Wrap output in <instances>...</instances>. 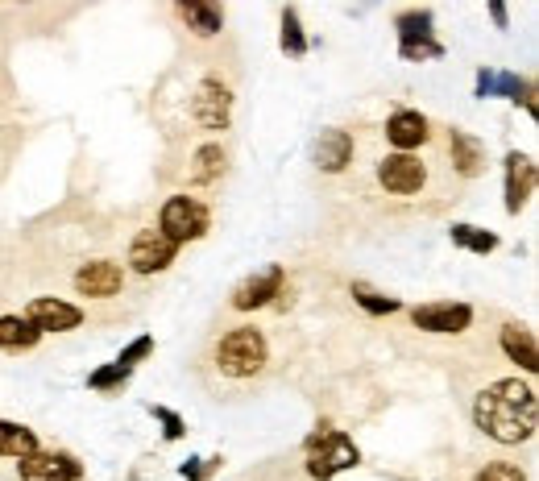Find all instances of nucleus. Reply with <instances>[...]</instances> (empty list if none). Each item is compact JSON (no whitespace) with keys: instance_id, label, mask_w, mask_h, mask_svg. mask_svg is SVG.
I'll return each instance as SVG.
<instances>
[{"instance_id":"nucleus-7","label":"nucleus","mask_w":539,"mask_h":481,"mask_svg":"<svg viewBox=\"0 0 539 481\" xmlns=\"http://www.w3.org/2000/svg\"><path fill=\"white\" fill-rule=\"evenodd\" d=\"M191 121L204 133H224L233 121V92L224 88L220 79H204L200 88L191 92Z\"/></svg>"},{"instance_id":"nucleus-3","label":"nucleus","mask_w":539,"mask_h":481,"mask_svg":"<svg viewBox=\"0 0 539 481\" xmlns=\"http://www.w3.org/2000/svg\"><path fill=\"white\" fill-rule=\"evenodd\" d=\"M374 179L390 200H423L436 191V162L423 150H394L374 162Z\"/></svg>"},{"instance_id":"nucleus-14","label":"nucleus","mask_w":539,"mask_h":481,"mask_svg":"<svg viewBox=\"0 0 539 481\" xmlns=\"http://www.w3.org/2000/svg\"><path fill=\"white\" fill-rule=\"evenodd\" d=\"M282 282H287V270L282 266H266V270H258V274H249L241 287L233 291V311H258V307H266L270 299H278L282 295Z\"/></svg>"},{"instance_id":"nucleus-4","label":"nucleus","mask_w":539,"mask_h":481,"mask_svg":"<svg viewBox=\"0 0 539 481\" xmlns=\"http://www.w3.org/2000/svg\"><path fill=\"white\" fill-rule=\"evenodd\" d=\"M357 465H361V448L345 432H332L328 423L316 428V436L307 440V473L316 481H332V477L349 473Z\"/></svg>"},{"instance_id":"nucleus-26","label":"nucleus","mask_w":539,"mask_h":481,"mask_svg":"<svg viewBox=\"0 0 539 481\" xmlns=\"http://www.w3.org/2000/svg\"><path fill=\"white\" fill-rule=\"evenodd\" d=\"M129 374H133V370H125V365H117V361H108V365H100V370L88 378V386H92V390H117V386L129 382Z\"/></svg>"},{"instance_id":"nucleus-1","label":"nucleus","mask_w":539,"mask_h":481,"mask_svg":"<svg viewBox=\"0 0 539 481\" xmlns=\"http://www.w3.org/2000/svg\"><path fill=\"white\" fill-rule=\"evenodd\" d=\"M473 423H477V432L494 444H527L539 428L535 386L519 382V378L490 382L473 403Z\"/></svg>"},{"instance_id":"nucleus-6","label":"nucleus","mask_w":539,"mask_h":481,"mask_svg":"<svg viewBox=\"0 0 539 481\" xmlns=\"http://www.w3.org/2000/svg\"><path fill=\"white\" fill-rule=\"evenodd\" d=\"M179 249H183V245H175L162 229H141V233L129 241V270L141 274V278H154V274H162V270L175 266Z\"/></svg>"},{"instance_id":"nucleus-9","label":"nucleus","mask_w":539,"mask_h":481,"mask_svg":"<svg viewBox=\"0 0 539 481\" xmlns=\"http://www.w3.org/2000/svg\"><path fill=\"white\" fill-rule=\"evenodd\" d=\"M17 473L21 481H83V465L71 452H46V448H34L30 457H21Z\"/></svg>"},{"instance_id":"nucleus-25","label":"nucleus","mask_w":539,"mask_h":481,"mask_svg":"<svg viewBox=\"0 0 539 481\" xmlns=\"http://www.w3.org/2000/svg\"><path fill=\"white\" fill-rule=\"evenodd\" d=\"M452 245H461V249H469V253H494L498 249V237L490 233V229H477V224H452Z\"/></svg>"},{"instance_id":"nucleus-32","label":"nucleus","mask_w":539,"mask_h":481,"mask_svg":"<svg viewBox=\"0 0 539 481\" xmlns=\"http://www.w3.org/2000/svg\"><path fill=\"white\" fill-rule=\"evenodd\" d=\"M486 5H490L494 25H498V30H506V25H510V17H506V0H486Z\"/></svg>"},{"instance_id":"nucleus-19","label":"nucleus","mask_w":539,"mask_h":481,"mask_svg":"<svg viewBox=\"0 0 539 481\" xmlns=\"http://www.w3.org/2000/svg\"><path fill=\"white\" fill-rule=\"evenodd\" d=\"M224 166H229V154H224V146H216V141H208V146H200L191 154V171H187V183L191 187H212Z\"/></svg>"},{"instance_id":"nucleus-23","label":"nucleus","mask_w":539,"mask_h":481,"mask_svg":"<svg viewBox=\"0 0 539 481\" xmlns=\"http://www.w3.org/2000/svg\"><path fill=\"white\" fill-rule=\"evenodd\" d=\"M278 46L287 59H303V54L311 50L307 34H303V21H299V9H282V21H278Z\"/></svg>"},{"instance_id":"nucleus-27","label":"nucleus","mask_w":539,"mask_h":481,"mask_svg":"<svg viewBox=\"0 0 539 481\" xmlns=\"http://www.w3.org/2000/svg\"><path fill=\"white\" fill-rule=\"evenodd\" d=\"M477 481H527V473L519 465H510V461H490L486 469L477 473Z\"/></svg>"},{"instance_id":"nucleus-30","label":"nucleus","mask_w":539,"mask_h":481,"mask_svg":"<svg viewBox=\"0 0 539 481\" xmlns=\"http://www.w3.org/2000/svg\"><path fill=\"white\" fill-rule=\"evenodd\" d=\"M220 465H224L220 457H216V461H204V457H191V461H183V469H179V473H183L187 481H208V477H212V473H216Z\"/></svg>"},{"instance_id":"nucleus-21","label":"nucleus","mask_w":539,"mask_h":481,"mask_svg":"<svg viewBox=\"0 0 539 481\" xmlns=\"http://www.w3.org/2000/svg\"><path fill=\"white\" fill-rule=\"evenodd\" d=\"M394 34L399 42H436V17L428 9H411L394 17Z\"/></svg>"},{"instance_id":"nucleus-15","label":"nucleus","mask_w":539,"mask_h":481,"mask_svg":"<svg viewBox=\"0 0 539 481\" xmlns=\"http://www.w3.org/2000/svg\"><path fill=\"white\" fill-rule=\"evenodd\" d=\"M444 146H448L452 171H457L461 179H473V175L486 171V162H490L486 141H477L473 133H465V129H448V133H444Z\"/></svg>"},{"instance_id":"nucleus-31","label":"nucleus","mask_w":539,"mask_h":481,"mask_svg":"<svg viewBox=\"0 0 539 481\" xmlns=\"http://www.w3.org/2000/svg\"><path fill=\"white\" fill-rule=\"evenodd\" d=\"M150 415H154V419H162V436H166V440H183L187 423H183L175 411H166V407H150Z\"/></svg>"},{"instance_id":"nucleus-11","label":"nucleus","mask_w":539,"mask_h":481,"mask_svg":"<svg viewBox=\"0 0 539 481\" xmlns=\"http://www.w3.org/2000/svg\"><path fill=\"white\" fill-rule=\"evenodd\" d=\"M386 141L394 150H428L432 146V121L423 117V112L415 108H399V112H390V121H386Z\"/></svg>"},{"instance_id":"nucleus-10","label":"nucleus","mask_w":539,"mask_h":481,"mask_svg":"<svg viewBox=\"0 0 539 481\" xmlns=\"http://www.w3.org/2000/svg\"><path fill=\"white\" fill-rule=\"evenodd\" d=\"M25 320L38 324V332H75L83 324V307H75L71 299H59V295H38L25 307Z\"/></svg>"},{"instance_id":"nucleus-12","label":"nucleus","mask_w":539,"mask_h":481,"mask_svg":"<svg viewBox=\"0 0 539 481\" xmlns=\"http://www.w3.org/2000/svg\"><path fill=\"white\" fill-rule=\"evenodd\" d=\"M75 291L83 299H117L125 291V266L121 262H88L75 270Z\"/></svg>"},{"instance_id":"nucleus-2","label":"nucleus","mask_w":539,"mask_h":481,"mask_svg":"<svg viewBox=\"0 0 539 481\" xmlns=\"http://www.w3.org/2000/svg\"><path fill=\"white\" fill-rule=\"evenodd\" d=\"M212 365H216V374L229 378V382L258 378L266 365H270V341H266V332L253 328V324L229 328V332H224L220 341H216V349H212Z\"/></svg>"},{"instance_id":"nucleus-22","label":"nucleus","mask_w":539,"mask_h":481,"mask_svg":"<svg viewBox=\"0 0 539 481\" xmlns=\"http://www.w3.org/2000/svg\"><path fill=\"white\" fill-rule=\"evenodd\" d=\"M38 448V432H30L25 423H9V419H0V457H30V452Z\"/></svg>"},{"instance_id":"nucleus-29","label":"nucleus","mask_w":539,"mask_h":481,"mask_svg":"<svg viewBox=\"0 0 539 481\" xmlns=\"http://www.w3.org/2000/svg\"><path fill=\"white\" fill-rule=\"evenodd\" d=\"M150 353H154V336H137L133 345H125V349H121L117 365H125V370H133V365H137V361H146Z\"/></svg>"},{"instance_id":"nucleus-24","label":"nucleus","mask_w":539,"mask_h":481,"mask_svg":"<svg viewBox=\"0 0 539 481\" xmlns=\"http://www.w3.org/2000/svg\"><path fill=\"white\" fill-rule=\"evenodd\" d=\"M349 295H353V303H357L361 311H370V316H394V311H403V299H394V295L374 291L370 282H353Z\"/></svg>"},{"instance_id":"nucleus-18","label":"nucleus","mask_w":539,"mask_h":481,"mask_svg":"<svg viewBox=\"0 0 539 481\" xmlns=\"http://www.w3.org/2000/svg\"><path fill=\"white\" fill-rule=\"evenodd\" d=\"M502 353L527 374H539V349H535V332L527 324H506L502 328Z\"/></svg>"},{"instance_id":"nucleus-5","label":"nucleus","mask_w":539,"mask_h":481,"mask_svg":"<svg viewBox=\"0 0 539 481\" xmlns=\"http://www.w3.org/2000/svg\"><path fill=\"white\" fill-rule=\"evenodd\" d=\"M158 229L175 241V245H187V241H200L208 237L212 229V208L195 195H170L158 212Z\"/></svg>"},{"instance_id":"nucleus-13","label":"nucleus","mask_w":539,"mask_h":481,"mask_svg":"<svg viewBox=\"0 0 539 481\" xmlns=\"http://www.w3.org/2000/svg\"><path fill=\"white\" fill-rule=\"evenodd\" d=\"M502 183H506V212L519 216L527 208V200H531V191H535V162H531V154L510 150L506 162H502Z\"/></svg>"},{"instance_id":"nucleus-33","label":"nucleus","mask_w":539,"mask_h":481,"mask_svg":"<svg viewBox=\"0 0 539 481\" xmlns=\"http://www.w3.org/2000/svg\"><path fill=\"white\" fill-rule=\"evenodd\" d=\"M477 96L481 100L494 96V71H486V67H481V75H477Z\"/></svg>"},{"instance_id":"nucleus-17","label":"nucleus","mask_w":539,"mask_h":481,"mask_svg":"<svg viewBox=\"0 0 539 481\" xmlns=\"http://www.w3.org/2000/svg\"><path fill=\"white\" fill-rule=\"evenodd\" d=\"M175 13L195 38H216L224 30V0H175Z\"/></svg>"},{"instance_id":"nucleus-16","label":"nucleus","mask_w":539,"mask_h":481,"mask_svg":"<svg viewBox=\"0 0 539 481\" xmlns=\"http://www.w3.org/2000/svg\"><path fill=\"white\" fill-rule=\"evenodd\" d=\"M357 158V141L345 129H324L316 141V166L324 175H345Z\"/></svg>"},{"instance_id":"nucleus-28","label":"nucleus","mask_w":539,"mask_h":481,"mask_svg":"<svg viewBox=\"0 0 539 481\" xmlns=\"http://www.w3.org/2000/svg\"><path fill=\"white\" fill-rule=\"evenodd\" d=\"M399 54L407 63H423V59H440L444 46L440 42H399Z\"/></svg>"},{"instance_id":"nucleus-20","label":"nucleus","mask_w":539,"mask_h":481,"mask_svg":"<svg viewBox=\"0 0 539 481\" xmlns=\"http://www.w3.org/2000/svg\"><path fill=\"white\" fill-rule=\"evenodd\" d=\"M38 341H42L38 324H30L25 316H0V349L17 353V349H34Z\"/></svg>"},{"instance_id":"nucleus-8","label":"nucleus","mask_w":539,"mask_h":481,"mask_svg":"<svg viewBox=\"0 0 539 481\" xmlns=\"http://www.w3.org/2000/svg\"><path fill=\"white\" fill-rule=\"evenodd\" d=\"M411 324L419 332H432V336H457L469 332L473 324V307L461 299H440V303H419L411 311Z\"/></svg>"}]
</instances>
